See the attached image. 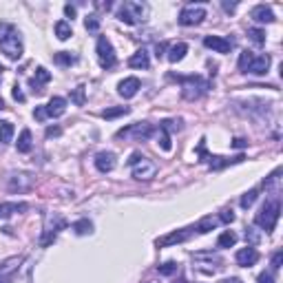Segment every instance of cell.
I'll list each match as a JSON object with an SVG mask.
<instances>
[{
    "label": "cell",
    "mask_w": 283,
    "mask_h": 283,
    "mask_svg": "<svg viewBox=\"0 0 283 283\" xmlns=\"http://www.w3.org/2000/svg\"><path fill=\"white\" fill-rule=\"evenodd\" d=\"M0 51L9 57V60H20L22 57V40L20 33L13 25L9 22H0Z\"/></svg>",
    "instance_id": "obj_1"
},
{
    "label": "cell",
    "mask_w": 283,
    "mask_h": 283,
    "mask_svg": "<svg viewBox=\"0 0 283 283\" xmlns=\"http://www.w3.org/2000/svg\"><path fill=\"white\" fill-rule=\"evenodd\" d=\"M279 215H281V203H279L277 199H272V201H265L263 208L256 212L255 224L259 226V228H263L265 232H272L274 226H277V221H279Z\"/></svg>",
    "instance_id": "obj_2"
},
{
    "label": "cell",
    "mask_w": 283,
    "mask_h": 283,
    "mask_svg": "<svg viewBox=\"0 0 283 283\" xmlns=\"http://www.w3.org/2000/svg\"><path fill=\"white\" fill-rule=\"evenodd\" d=\"M146 13H148V7L144 2H135V0H126L117 9V18L124 25H137V22H142L146 18Z\"/></svg>",
    "instance_id": "obj_3"
},
{
    "label": "cell",
    "mask_w": 283,
    "mask_h": 283,
    "mask_svg": "<svg viewBox=\"0 0 283 283\" xmlns=\"http://www.w3.org/2000/svg\"><path fill=\"white\" fill-rule=\"evenodd\" d=\"M181 82V95L186 97L188 102H195L199 100V97L203 95V93L208 91V82L203 78H199V75H188V78H179Z\"/></svg>",
    "instance_id": "obj_4"
},
{
    "label": "cell",
    "mask_w": 283,
    "mask_h": 283,
    "mask_svg": "<svg viewBox=\"0 0 283 283\" xmlns=\"http://www.w3.org/2000/svg\"><path fill=\"white\" fill-rule=\"evenodd\" d=\"M95 53H97V62H100L102 69H111L117 62V56H115V49L111 44V40L106 35H100L95 44Z\"/></svg>",
    "instance_id": "obj_5"
},
{
    "label": "cell",
    "mask_w": 283,
    "mask_h": 283,
    "mask_svg": "<svg viewBox=\"0 0 283 283\" xmlns=\"http://www.w3.org/2000/svg\"><path fill=\"white\" fill-rule=\"evenodd\" d=\"M35 177L31 172H11L7 177V188L11 193H27V190L33 186Z\"/></svg>",
    "instance_id": "obj_6"
},
{
    "label": "cell",
    "mask_w": 283,
    "mask_h": 283,
    "mask_svg": "<svg viewBox=\"0 0 283 283\" xmlns=\"http://www.w3.org/2000/svg\"><path fill=\"white\" fill-rule=\"evenodd\" d=\"M131 168H133V177L140 179V181H148V179H153V177L157 175V166L146 157H140Z\"/></svg>",
    "instance_id": "obj_7"
},
{
    "label": "cell",
    "mask_w": 283,
    "mask_h": 283,
    "mask_svg": "<svg viewBox=\"0 0 283 283\" xmlns=\"http://www.w3.org/2000/svg\"><path fill=\"white\" fill-rule=\"evenodd\" d=\"M150 135H153V126H150L148 122H137V124H133V126L117 133V137H133L135 142H144V140H148Z\"/></svg>",
    "instance_id": "obj_8"
},
{
    "label": "cell",
    "mask_w": 283,
    "mask_h": 283,
    "mask_svg": "<svg viewBox=\"0 0 283 283\" xmlns=\"http://www.w3.org/2000/svg\"><path fill=\"white\" fill-rule=\"evenodd\" d=\"M203 18H206V9L190 4V7L181 9V11H179V18H177V20H179V25H184V27H193V25H199Z\"/></svg>",
    "instance_id": "obj_9"
},
{
    "label": "cell",
    "mask_w": 283,
    "mask_h": 283,
    "mask_svg": "<svg viewBox=\"0 0 283 283\" xmlns=\"http://www.w3.org/2000/svg\"><path fill=\"white\" fill-rule=\"evenodd\" d=\"M203 44L217 53H230V49H232V40L221 38V35H206V38H203Z\"/></svg>",
    "instance_id": "obj_10"
},
{
    "label": "cell",
    "mask_w": 283,
    "mask_h": 283,
    "mask_svg": "<svg viewBox=\"0 0 283 283\" xmlns=\"http://www.w3.org/2000/svg\"><path fill=\"white\" fill-rule=\"evenodd\" d=\"M115 164H117V157L111 150H102V153L95 155V168L100 172H111L115 168Z\"/></svg>",
    "instance_id": "obj_11"
},
{
    "label": "cell",
    "mask_w": 283,
    "mask_h": 283,
    "mask_svg": "<svg viewBox=\"0 0 283 283\" xmlns=\"http://www.w3.org/2000/svg\"><path fill=\"white\" fill-rule=\"evenodd\" d=\"M234 261H237L239 265H243V268H250V265H255L256 261H259V252L252 246L241 248V250H237V255H234Z\"/></svg>",
    "instance_id": "obj_12"
},
{
    "label": "cell",
    "mask_w": 283,
    "mask_h": 283,
    "mask_svg": "<svg viewBox=\"0 0 283 283\" xmlns=\"http://www.w3.org/2000/svg\"><path fill=\"white\" fill-rule=\"evenodd\" d=\"M250 18L255 22H259V25H270V22H274V11L270 7H265V4H256L250 11Z\"/></svg>",
    "instance_id": "obj_13"
},
{
    "label": "cell",
    "mask_w": 283,
    "mask_h": 283,
    "mask_svg": "<svg viewBox=\"0 0 283 283\" xmlns=\"http://www.w3.org/2000/svg\"><path fill=\"white\" fill-rule=\"evenodd\" d=\"M190 237V230H175V232L166 234V237H159L157 239V246L159 248H168V246H175V243H181Z\"/></svg>",
    "instance_id": "obj_14"
},
{
    "label": "cell",
    "mask_w": 283,
    "mask_h": 283,
    "mask_svg": "<svg viewBox=\"0 0 283 283\" xmlns=\"http://www.w3.org/2000/svg\"><path fill=\"white\" fill-rule=\"evenodd\" d=\"M140 86H142V84H140V80H137V78H126V80H122V82L117 84V93L128 100V97L137 95Z\"/></svg>",
    "instance_id": "obj_15"
},
{
    "label": "cell",
    "mask_w": 283,
    "mask_h": 283,
    "mask_svg": "<svg viewBox=\"0 0 283 283\" xmlns=\"http://www.w3.org/2000/svg\"><path fill=\"white\" fill-rule=\"evenodd\" d=\"M270 69V56H255L248 66L246 73H255V75H265Z\"/></svg>",
    "instance_id": "obj_16"
},
{
    "label": "cell",
    "mask_w": 283,
    "mask_h": 283,
    "mask_svg": "<svg viewBox=\"0 0 283 283\" xmlns=\"http://www.w3.org/2000/svg\"><path fill=\"white\" fill-rule=\"evenodd\" d=\"M44 111H47V117H60V115H64L66 111V100L64 97H51L49 100V104L44 106Z\"/></svg>",
    "instance_id": "obj_17"
},
{
    "label": "cell",
    "mask_w": 283,
    "mask_h": 283,
    "mask_svg": "<svg viewBox=\"0 0 283 283\" xmlns=\"http://www.w3.org/2000/svg\"><path fill=\"white\" fill-rule=\"evenodd\" d=\"M128 66H131V69H148V66H150L148 51H146V49L135 51L131 57H128Z\"/></svg>",
    "instance_id": "obj_18"
},
{
    "label": "cell",
    "mask_w": 283,
    "mask_h": 283,
    "mask_svg": "<svg viewBox=\"0 0 283 283\" xmlns=\"http://www.w3.org/2000/svg\"><path fill=\"white\" fill-rule=\"evenodd\" d=\"M49 80H51V73H49L44 66H38V69H35V78H31L29 84L33 86V91L42 93V88H40V86H42V84H47Z\"/></svg>",
    "instance_id": "obj_19"
},
{
    "label": "cell",
    "mask_w": 283,
    "mask_h": 283,
    "mask_svg": "<svg viewBox=\"0 0 283 283\" xmlns=\"http://www.w3.org/2000/svg\"><path fill=\"white\" fill-rule=\"evenodd\" d=\"M186 53H188V44L186 42H177V44H172L170 49H168V60L175 64V62H181L186 57Z\"/></svg>",
    "instance_id": "obj_20"
},
{
    "label": "cell",
    "mask_w": 283,
    "mask_h": 283,
    "mask_svg": "<svg viewBox=\"0 0 283 283\" xmlns=\"http://www.w3.org/2000/svg\"><path fill=\"white\" fill-rule=\"evenodd\" d=\"M27 210V203H18V201H7V203H0V217L9 219L13 212H22Z\"/></svg>",
    "instance_id": "obj_21"
},
{
    "label": "cell",
    "mask_w": 283,
    "mask_h": 283,
    "mask_svg": "<svg viewBox=\"0 0 283 283\" xmlns=\"http://www.w3.org/2000/svg\"><path fill=\"white\" fill-rule=\"evenodd\" d=\"M217 224H219V217H212V215H208V217H203V219H199V224L195 226V230L197 232H210V230H215L217 228Z\"/></svg>",
    "instance_id": "obj_22"
},
{
    "label": "cell",
    "mask_w": 283,
    "mask_h": 283,
    "mask_svg": "<svg viewBox=\"0 0 283 283\" xmlns=\"http://www.w3.org/2000/svg\"><path fill=\"white\" fill-rule=\"evenodd\" d=\"M56 35H57V40H69L71 35H73V29H71V25L66 20H57L56 22Z\"/></svg>",
    "instance_id": "obj_23"
},
{
    "label": "cell",
    "mask_w": 283,
    "mask_h": 283,
    "mask_svg": "<svg viewBox=\"0 0 283 283\" xmlns=\"http://www.w3.org/2000/svg\"><path fill=\"white\" fill-rule=\"evenodd\" d=\"M234 243H237V234H234L232 230H226V232H221L219 239H217V246H219V248H232Z\"/></svg>",
    "instance_id": "obj_24"
},
{
    "label": "cell",
    "mask_w": 283,
    "mask_h": 283,
    "mask_svg": "<svg viewBox=\"0 0 283 283\" xmlns=\"http://www.w3.org/2000/svg\"><path fill=\"white\" fill-rule=\"evenodd\" d=\"M16 146H18L20 153H29V150H31V131H27V128H25V131L20 133V137H18Z\"/></svg>",
    "instance_id": "obj_25"
},
{
    "label": "cell",
    "mask_w": 283,
    "mask_h": 283,
    "mask_svg": "<svg viewBox=\"0 0 283 283\" xmlns=\"http://www.w3.org/2000/svg\"><path fill=\"white\" fill-rule=\"evenodd\" d=\"M248 38H250L256 47H263L265 44V31L259 29V27H252V29H248Z\"/></svg>",
    "instance_id": "obj_26"
},
{
    "label": "cell",
    "mask_w": 283,
    "mask_h": 283,
    "mask_svg": "<svg viewBox=\"0 0 283 283\" xmlns=\"http://www.w3.org/2000/svg\"><path fill=\"white\" fill-rule=\"evenodd\" d=\"M11 137H13V124L4 119V122H0V142H2V144H9Z\"/></svg>",
    "instance_id": "obj_27"
},
{
    "label": "cell",
    "mask_w": 283,
    "mask_h": 283,
    "mask_svg": "<svg viewBox=\"0 0 283 283\" xmlns=\"http://www.w3.org/2000/svg\"><path fill=\"white\" fill-rule=\"evenodd\" d=\"M73 230L75 234H80V237H84V234H91L93 232V224L88 219H80L73 224Z\"/></svg>",
    "instance_id": "obj_28"
},
{
    "label": "cell",
    "mask_w": 283,
    "mask_h": 283,
    "mask_svg": "<svg viewBox=\"0 0 283 283\" xmlns=\"http://www.w3.org/2000/svg\"><path fill=\"white\" fill-rule=\"evenodd\" d=\"M126 113H131V109H128V106H115V109H106L104 113H102V117L115 119V117H119V115H126Z\"/></svg>",
    "instance_id": "obj_29"
},
{
    "label": "cell",
    "mask_w": 283,
    "mask_h": 283,
    "mask_svg": "<svg viewBox=\"0 0 283 283\" xmlns=\"http://www.w3.org/2000/svg\"><path fill=\"white\" fill-rule=\"evenodd\" d=\"M53 60H56L57 64H62V66H69V64H73V62H75V56H73V53H69V51H60V53L53 56Z\"/></svg>",
    "instance_id": "obj_30"
},
{
    "label": "cell",
    "mask_w": 283,
    "mask_h": 283,
    "mask_svg": "<svg viewBox=\"0 0 283 283\" xmlns=\"http://www.w3.org/2000/svg\"><path fill=\"white\" fill-rule=\"evenodd\" d=\"M157 142H159V146H162V150H166V153L172 148V144H170V135H168V131H166V128H162V126H159Z\"/></svg>",
    "instance_id": "obj_31"
},
{
    "label": "cell",
    "mask_w": 283,
    "mask_h": 283,
    "mask_svg": "<svg viewBox=\"0 0 283 283\" xmlns=\"http://www.w3.org/2000/svg\"><path fill=\"white\" fill-rule=\"evenodd\" d=\"M252 57H255V53H252V51H241V56H239V71H241V73H246V71H248Z\"/></svg>",
    "instance_id": "obj_32"
},
{
    "label": "cell",
    "mask_w": 283,
    "mask_h": 283,
    "mask_svg": "<svg viewBox=\"0 0 283 283\" xmlns=\"http://www.w3.org/2000/svg\"><path fill=\"white\" fill-rule=\"evenodd\" d=\"M256 197H259V193H256V190H248V193L241 197V208H250L252 203L256 201Z\"/></svg>",
    "instance_id": "obj_33"
},
{
    "label": "cell",
    "mask_w": 283,
    "mask_h": 283,
    "mask_svg": "<svg viewBox=\"0 0 283 283\" xmlns=\"http://www.w3.org/2000/svg\"><path fill=\"white\" fill-rule=\"evenodd\" d=\"M157 270H159V274L168 277V274H175L177 272V263H175V261H166V263H162Z\"/></svg>",
    "instance_id": "obj_34"
},
{
    "label": "cell",
    "mask_w": 283,
    "mask_h": 283,
    "mask_svg": "<svg viewBox=\"0 0 283 283\" xmlns=\"http://www.w3.org/2000/svg\"><path fill=\"white\" fill-rule=\"evenodd\" d=\"M84 27H86V31H97V29H100V18H97V16H86Z\"/></svg>",
    "instance_id": "obj_35"
},
{
    "label": "cell",
    "mask_w": 283,
    "mask_h": 283,
    "mask_svg": "<svg viewBox=\"0 0 283 283\" xmlns=\"http://www.w3.org/2000/svg\"><path fill=\"white\" fill-rule=\"evenodd\" d=\"M259 232H256V230L255 228H248L246 230V241L248 243H250V246H256V243H259Z\"/></svg>",
    "instance_id": "obj_36"
},
{
    "label": "cell",
    "mask_w": 283,
    "mask_h": 283,
    "mask_svg": "<svg viewBox=\"0 0 283 283\" xmlns=\"http://www.w3.org/2000/svg\"><path fill=\"white\" fill-rule=\"evenodd\" d=\"M281 263H283V252L277 250L272 255V270H279V268H281Z\"/></svg>",
    "instance_id": "obj_37"
},
{
    "label": "cell",
    "mask_w": 283,
    "mask_h": 283,
    "mask_svg": "<svg viewBox=\"0 0 283 283\" xmlns=\"http://www.w3.org/2000/svg\"><path fill=\"white\" fill-rule=\"evenodd\" d=\"M219 221H221V224H232V221H234V212L232 210H224L219 215Z\"/></svg>",
    "instance_id": "obj_38"
},
{
    "label": "cell",
    "mask_w": 283,
    "mask_h": 283,
    "mask_svg": "<svg viewBox=\"0 0 283 283\" xmlns=\"http://www.w3.org/2000/svg\"><path fill=\"white\" fill-rule=\"evenodd\" d=\"M73 102H75V104H84V86H78V88H75Z\"/></svg>",
    "instance_id": "obj_39"
},
{
    "label": "cell",
    "mask_w": 283,
    "mask_h": 283,
    "mask_svg": "<svg viewBox=\"0 0 283 283\" xmlns=\"http://www.w3.org/2000/svg\"><path fill=\"white\" fill-rule=\"evenodd\" d=\"M33 117H35V119H40V122H44V119H47V111H44V106H35Z\"/></svg>",
    "instance_id": "obj_40"
},
{
    "label": "cell",
    "mask_w": 283,
    "mask_h": 283,
    "mask_svg": "<svg viewBox=\"0 0 283 283\" xmlns=\"http://www.w3.org/2000/svg\"><path fill=\"white\" fill-rule=\"evenodd\" d=\"M256 281L259 283H274V277H272V272H261Z\"/></svg>",
    "instance_id": "obj_41"
},
{
    "label": "cell",
    "mask_w": 283,
    "mask_h": 283,
    "mask_svg": "<svg viewBox=\"0 0 283 283\" xmlns=\"http://www.w3.org/2000/svg\"><path fill=\"white\" fill-rule=\"evenodd\" d=\"M13 100H16V102H25V93L20 91V86H18V84L13 86Z\"/></svg>",
    "instance_id": "obj_42"
},
{
    "label": "cell",
    "mask_w": 283,
    "mask_h": 283,
    "mask_svg": "<svg viewBox=\"0 0 283 283\" xmlns=\"http://www.w3.org/2000/svg\"><path fill=\"white\" fill-rule=\"evenodd\" d=\"M60 128H57V126H51V128H47V137H57V135H60Z\"/></svg>",
    "instance_id": "obj_43"
},
{
    "label": "cell",
    "mask_w": 283,
    "mask_h": 283,
    "mask_svg": "<svg viewBox=\"0 0 283 283\" xmlns=\"http://www.w3.org/2000/svg\"><path fill=\"white\" fill-rule=\"evenodd\" d=\"M232 146H234V148H243V146H248V142L241 140V137H237V140L232 142Z\"/></svg>",
    "instance_id": "obj_44"
},
{
    "label": "cell",
    "mask_w": 283,
    "mask_h": 283,
    "mask_svg": "<svg viewBox=\"0 0 283 283\" xmlns=\"http://www.w3.org/2000/svg\"><path fill=\"white\" fill-rule=\"evenodd\" d=\"M64 13L69 18H73L75 16V7H73V4H64Z\"/></svg>",
    "instance_id": "obj_45"
},
{
    "label": "cell",
    "mask_w": 283,
    "mask_h": 283,
    "mask_svg": "<svg viewBox=\"0 0 283 283\" xmlns=\"http://www.w3.org/2000/svg\"><path fill=\"white\" fill-rule=\"evenodd\" d=\"M221 4H224L226 11H234V9H237V2H221Z\"/></svg>",
    "instance_id": "obj_46"
},
{
    "label": "cell",
    "mask_w": 283,
    "mask_h": 283,
    "mask_svg": "<svg viewBox=\"0 0 283 283\" xmlns=\"http://www.w3.org/2000/svg\"><path fill=\"white\" fill-rule=\"evenodd\" d=\"M155 51H157V53H155V56L159 57V56H162L164 51H166V44H164V42H162V44H157V47H155Z\"/></svg>",
    "instance_id": "obj_47"
},
{
    "label": "cell",
    "mask_w": 283,
    "mask_h": 283,
    "mask_svg": "<svg viewBox=\"0 0 283 283\" xmlns=\"http://www.w3.org/2000/svg\"><path fill=\"white\" fill-rule=\"evenodd\" d=\"M221 283H241V281H239V279H224Z\"/></svg>",
    "instance_id": "obj_48"
},
{
    "label": "cell",
    "mask_w": 283,
    "mask_h": 283,
    "mask_svg": "<svg viewBox=\"0 0 283 283\" xmlns=\"http://www.w3.org/2000/svg\"><path fill=\"white\" fill-rule=\"evenodd\" d=\"M0 283H11V277H0Z\"/></svg>",
    "instance_id": "obj_49"
},
{
    "label": "cell",
    "mask_w": 283,
    "mask_h": 283,
    "mask_svg": "<svg viewBox=\"0 0 283 283\" xmlns=\"http://www.w3.org/2000/svg\"><path fill=\"white\" fill-rule=\"evenodd\" d=\"M4 109V102H2V97H0V111H2Z\"/></svg>",
    "instance_id": "obj_50"
},
{
    "label": "cell",
    "mask_w": 283,
    "mask_h": 283,
    "mask_svg": "<svg viewBox=\"0 0 283 283\" xmlns=\"http://www.w3.org/2000/svg\"><path fill=\"white\" fill-rule=\"evenodd\" d=\"M175 283H186V281H184V279H177V281H175Z\"/></svg>",
    "instance_id": "obj_51"
}]
</instances>
